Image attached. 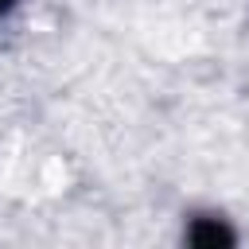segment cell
<instances>
[{"mask_svg": "<svg viewBox=\"0 0 249 249\" xmlns=\"http://www.w3.org/2000/svg\"><path fill=\"white\" fill-rule=\"evenodd\" d=\"M191 245H198V249H218V245H233V233L226 230V222H218V218H195V226H191Z\"/></svg>", "mask_w": 249, "mask_h": 249, "instance_id": "1", "label": "cell"}, {"mask_svg": "<svg viewBox=\"0 0 249 249\" xmlns=\"http://www.w3.org/2000/svg\"><path fill=\"white\" fill-rule=\"evenodd\" d=\"M8 8H12V0H0V16H4V12H8Z\"/></svg>", "mask_w": 249, "mask_h": 249, "instance_id": "2", "label": "cell"}]
</instances>
